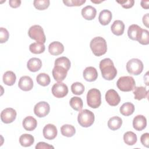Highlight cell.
Wrapping results in <instances>:
<instances>
[{
	"mask_svg": "<svg viewBox=\"0 0 149 149\" xmlns=\"http://www.w3.org/2000/svg\"><path fill=\"white\" fill-rule=\"evenodd\" d=\"M52 93L56 98H63L68 93V86L63 83L58 82L52 87Z\"/></svg>",
	"mask_w": 149,
	"mask_h": 149,
	"instance_id": "ba28073f",
	"label": "cell"
},
{
	"mask_svg": "<svg viewBox=\"0 0 149 149\" xmlns=\"http://www.w3.org/2000/svg\"><path fill=\"white\" fill-rule=\"evenodd\" d=\"M135 85L136 82L133 77L129 76L120 77L116 82L118 88L120 91L124 92H128L133 90Z\"/></svg>",
	"mask_w": 149,
	"mask_h": 149,
	"instance_id": "5b68a950",
	"label": "cell"
},
{
	"mask_svg": "<svg viewBox=\"0 0 149 149\" xmlns=\"http://www.w3.org/2000/svg\"><path fill=\"white\" fill-rule=\"evenodd\" d=\"M118 3H119L121 6L125 9H129L134 5V0H126V1H116Z\"/></svg>",
	"mask_w": 149,
	"mask_h": 149,
	"instance_id": "ab89813d",
	"label": "cell"
},
{
	"mask_svg": "<svg viewBox=\"0 0 149 149\" xmlns=\"http://www.w3.org/2000/svg\"><path fill=\"white\" fill-rule=\"evenodd\" d=\"M93 53L97 56L104 55L107 51V45L105 40L101 37H95L91 40L90 44Z\"/></svg>",
	"mask_w": 149,
	"mask_h": 149,
	"instance_id": "7a4b0ae2",
	"label": "cell"
},
{
	"mask_svg": "<svg viewBox=\"0 0 149 149\" xmlns=\"http://www.w3.org/2000/svg\"><path fill=\"white\" fill-rule=\"evenodd\" d=\"M100 69L102 77L107 80H113L117 74V70L110 58H105L100 63Z\"/></svg>",
	"mask_w": 149,
	"mask_h": 149,
	"instance_id": "6da1fadb",
	"label": "cell"
},
{
	"mask_svg": "<svg viewBox=\"0 0 149 149\" xmlns=\"http://www.w3.org/2000/svg\"><path fill=\"white\" fill-rule=\"evenodd\" d=\"M63 3L68 6H79L86 2V0H63Z\"/></svg>",
	"mask_w": 149,
	"mask_h": 149,
	"instance_id": "74e56055",
	"label": "cell"
},
{
	"mask_svg": "<svg viewBox=\"0 0 149 149\" xmlns=\"http://www.w3.org/2000/svg\"><path fill=\"white\" fill-rule=\"evenodd\" d=\"M143 63L141 60L137 58L130 59L126 63V69L129 73L133 75L140 74L143 70Z\"/></svg>",
	"mask_w": 149,
	"mask_h": 149,
	"instance_id": "52a82bcc",
	"label": "cell"
},
{
	"mask_svg": "<svg viewBox=\"0 0 149 149\" xmlns=\"http://www.w3.org/2000/svg\"><path fill=\"white\" fill-rule=\"evenodd\" d=\"M9 34L8 31L3 27L0 29V42L4 43L6 42L9 38Z\"/></svg>",
	"mask_w": 149,
	"mask_h": 149,
	"instance_id": "f35d334b",
	"label": "cell"
},
{
	"mask_svg": "<svg viewBox=\"0 0 149 149\" xmlns=\"http://www.w3.org/2000/svg\"><path fill=\"white\" fill-rule=\"evenodd\" d=\"M140 141L144 146L148 148L149 144V134L148 133L143 134L140 137Z\"/></svg>",
	"mask_w": 149,
	"mask_h": 149,
	"instance_id": "60d3db41",
	"label": "cell"
},
{
	"mask_svg": "<svg viewBox=\"0 0 149 149\" xmlns=\"http://www.w3.org/2000/svg\"><path fill=\"white\" fill-rule=\"evenodd\" d=\"M134 105L132 103L127 102L124 103L120 107L119 110L122 115L127 116L132 115L134 111Z\"/></svg>",
	"mask_w": 149,
	"mask_h": 149,
	"instance_id": "484cf974",
	"label": "cell"
},
{
	"mask_svg": "<svg viewBox=\"0 0 149 149\" xmlns=\"http://www.w3.org/2000/svg\"><path fill=\"white\" fill-rule=\"evenodd\" d=\"M111 30L113 34L118 36H121L124 32L125 24L122 20H115L111 26Z\"/></svg>",
	"mask_w": 149,
	"mask_h": 149,
	"instance_id": "7402d4cb",
	"label": "cell"
},
{
	"mask_svg": "<svg viewBox=\"0 0 149 149\" xmlns=\"http://www.w3.org/2000/svg\"><path fill=\"white\" fill-rule=\"evenodd\" d=\"M123 140L126 144L128 146H133L137 142V137L134 132L129 131L124 134Z\"/></svg>",
	"mask_w": 149,
	"mask_h": 149,
	"instance_id": "f1b7e54d",
	"label": "cell"
},
{
	"mask_svg": "<svg viewBox=\"0 0 149 149\" xmlns=\"http://www.w3.org/2000/svg\"><path fill=\"white\" fill-rule=\"evenodd\" d=\"M29 37L37 42L44 44L46 41V37L43 29L40 25H33L30 27L28 31Z\"/></svg>",
	"mask_w": 149,
	"mask_h": 149,
	"instance_id": "8992f818",
	"label": "cell"
},
{
	"mask_svg": "<svg viewBox=\"0 0 149 149\" xmlns=\"http://www.w3.org/2000/svg\"><path fill=\"white\" fill-rule=\"evenodd\" d=\"M42 66V62L40 59L37 58H30L27 63V67L30 72H36L39 70Z\"/></svg>",
	"mask_w": 149,
	"mask_h": 149,
	"instance_id": "ffe728a7",
	"label": "cell"
},
{
	"mask_svg": "<svg viewBox=\"0 0 149 149\" xmlns=\"http://www.w3.org/2000/svg\"><path fill=\"white\" fill-rule=\"evenodd\" d=\"M50 1L49 0H34L33 5L38 10H45L49 6Z\"/></svg>",
	"mask_w": 149,
	"mask_h": 149,
	"instance_id": "8d00e7d4",
	"label": "cell"
},
{
	"mask_svg": "<svg viewBox=\"0 0 149 149\" xmlns=\"http://www.w3.org/2000/svg\"><path fill=\"white\" fill-rule=\"evenodd\" d=\"M87 105L92 108H98L101 104V94L99 90L91 88L87 94Z\"/></svg>",
	"mask_w": 149,
	"mask_h": 149,
	"instance_id": "277c9868",
	"label": "cell"
},
{
	"mask_svg": "<svg viewBox=\"0 0 149 149\" xmlns=\"http://www.w3.org/2000/svg\"><path fill=\"white\" fill-rule=\"evenodd\" d=\"M9 4L10 7L13 8H16L20 6L21 4V1L20 0H9Z\"/></svg>",
	"mask_w": 149,
	"mask_h": 149,
	"instance_id": "7bdbcfd3",
	"label": "cell"
},
{
	"mask_svg": "<svg viewBox=\"0 0 149 149\" xmlns=\"http://www.w3.org/2000/svg\"><path fill=\"white\" fill-rule=\"evenodd\" d=\"M18 86L23 91H30L33 87V80L28 76H23L20 78L18 83Z\"/></svg>",
	"mask_w": 149,
	"mask_h": 149,
	"instance_id": "5bb4252c",
	"label": "cell"
},
{
	"mask_svg": "<svg viewBox=\"0 0 149 149\" xmlns=\"http://www.w3.org/2000/svg\"><path fill=\"white\" fill-rule=\"evenodd\" d=\"M143 22L146 27H148V13H146L144 15L143 17Z\"/></svg>",
	"mask_w": 149,
	"mask_h": 149,
	"instance_id": "ee69618b",
	"label": "cell"
},
{
	"mask_svg": "<svg viewBox=\"0 0 149 149\" xmlns=\"http://www.w3.org/2000/svg\"><path fill=\"white\" fill-rule=\"evenodd\" d=\"M105 100L109 105L115 107L119 104L120 97L115 90L110 89L105 94Z\"/></svg>",
	"mask_w": 149,
	"mask_h": 149,
	"instance_id": "8fae6325",
	"label": "cell"
},
{
	"mask_svg": "<svg viewBox=\"0 0 149 149\" xmlns=\"http://www.w3.org/2000/svg\"><path fill=\"white\" fill-rule=\"evenodd\" d=\"M16 111L12 108H7L1 113V119L5 123H10L13 122L16 118Z\"/></svg>",
	"mask_w": 149,
	"mask_h": 149,
	"instance_id": "30bf717a",
	"label": "cell"
},
{
	"mask_svg": "<svg viewBox=\"0 0 149 149\" xmlns=\"http://www.w3.org/2000/svg\"><path fill=\"white\" fill-rule=\"evenodd\" d=\"M24 129L27 131L34 130L37 126V120L31 116L26 117L22 122Z\"/></svg>",
	"mask_w": 149,
	"mask_h": 149,
	"instance_id": "d6986e66",
	"label": "cell"
},
{
	"mask_svg": "<svg viewBox=\"0 0 149 149\" xmlns=\"http://www.w3.org/2000/svg\"><path fill=\"white\" fill-rule=\"evenodd\" d=\"M141 30L142 29L137 24H133L130 25L129 27L127 30V34L129 37L132 40L137 41Z\"/></svg>",
	"mask_w": 149,
	"mask_h": 149,
	"instance_id": "603a6c76",
	"label": "cell"
},
{
	"mask_svg": "<svg viewBox=\"0 0 149 149\" xmlns=\"http://www.w3.org/2000/svg\"><path fill=\"white\" fill-rule=\"evenodd\" d=\"M122 125V119L117 116L111 118L108 122V126L112 130H116L119 129Z\"/></svg>",
	"mask_w": 149,
	"mask_h": 149,
	"instance_id": "d4e9b609",
	"label": "cell"
},
{
	"mask_svg": "<svg viewBox=\"0 0 149 149\" xmlns=\"http://www.w3.org/2000/svg\"><path fill=\"white\" fill-rule=\"evenodd\" d=\"M45 49V45L43 43L36 42L31 44L29 46V49L31 52L35 54H41L44 52Z\"/></svg>",
	"mask_w": 149,
	"mask_h": 149,
	"instance_id": "4dcf8cb0",
	"label": "cell"
},
{
	"mask_svg": "<svg viewBox=\"0 0 149 149\" xmlns=\"http://www.w3.org/2000/svg\"><path fill=\"white\" fill-rule=\"evenodd\" d=\"M61 132L63 136L70 137H72L75 134L76 129L73 126L69 124H65L61 127Z\"/></svg>",
	"mask_w": 149,
	"mask_h": 149,
	"instance_id": "f546056e",
	"label": "cell"
},
{
	"mask_svg": "<svg viewBox=\"0 0 149 149\" xmlns=\"http://www.w3.org/2000/svg\"><path fill=\"white\" fill-rule=\"evenodd\" d=\"M147 126V119L142 115L136 116L133 120V128L137 131H141L144 129Z\"/></svg>",
	"mask_w": 149,
	"mask_h": 149,
	"instance_id": "9a60e30c",
	"label": "cell"
},
{
	"mask_svg": "<svg viewBox=\"0 0 149 149\" xmlns=\"http://www.w3.org/2000/svg\"><path fill=\"white\" fill-rule=\"evenodd\" d=\"M92 2H93V3H101V2H102V1H93V0H91V1Z\"/></svg>",
	"mask_w": 149,
	"mask_h": 149,
	"instance_id": "bcb514c9",
	"label": "cell"
},
{
	"mask_svg": "<svg viewBox=\"0 0 149 149\" xmlns=\"http://www.w3.org/2000/svg\"><path fill=\"white\" fill-rule=\"evenodd\" d=\"M84 79L87 81H94L98 77V73L96 69L93 66L87 67L83 72Z\"/></svg>",
	"mask_w": 149,
	"mask_h": 149,
	"instance_id": "2e32d148",
	"label": "cell"
},
{
	"mask_svg": "<svg viewBox=\"0 0 149 149\" xmlns=\"http://www.w3.org/2000/svg\"><path fill=\"white\" fill-rule=\"evenodd\" d=\"M35 148L36 149H50L52 148L54 149V146L48 144V143H46L45 142H39L37 144Z\"/></svg>",
	"mask_w": 149,
	"mask_h": 149,
	"instance_id": "b9f144b4",
	"label": "cell"
},
{
	"mask_svg": "<svg viewBox=\"0 0 149 149\" xmlns=\"http://www.w3.org/2000/svg\"><path fill=\"white\" fill-rule=\"evenodd\" d=\"M71 90L74 94L78 95H81L84 91V86L80 82H75L72 84Z\"/></svg>",
	"mask_w": 149,
	"mask_h": 149,
	"instance_id": "d590c367",
	"label": "cell"
},
{
	"mask_svg": "<svg viewBox=\"0 0 149 149\" xmlns=\"http://www.w3.org/2000/svg\"><path fill=\"white\" fill-rule=\"evenodd\" d=\"M52 76L54 79L58 81L62 82L66 77L68 70L63 66L59 65H55L52 69Z\"/></svg>",
	"mask_w": 149,
	"mask_h": 149,
	"instance_id": "7c38bea8",
	"label": "cell"
},
{
	"mask_svg": "<svg viewBox=\"0 0 149 149\" xmlns=\"http://www.w3.org/2000/svg\"><path fill=\"white\" fill-rule=\"evenodd\" d=\"M54 65L63 66L68 71L70 68L71 63L70 60L67 57L62 56L56 59Z\"/></svg>",
	"mask_w": 149,
	"mask_h": 149,
	"instance_id": "836d02e7",
	"label": "cell"
},
{
	"mask_svg": "<svg viewBox=\"0 0 149 149\" xmlns=\"http://www.w3.org/2000/svg\"><path fill=\"white\" fill-rule=\"evenodd\" d=\"M70 107L75 111H80L83 106V102L81 98L78 97H73L69 101Z\"/></svg>",
	"mask_w": 149,
	"mask_h": 149,
	"instance_id": "1f68e13d",
	"label": "cell"
},
{
	"mask_svg": "<svg viewBox=\"0 0 149 149\" xmlns=\"http://www.w3.org/2000/svg\"><path fill=\"white\" fill-rule=\"evenodd\" d=\"M34 138L30 134H23L19 137V143L23 147H30L34 143Z\"/></svg>",
	"mask_w": 149,
	"mask_h": 149,
	"instance_id": "4316f807",
	"label": "cell"
},
{
	"mask_svg": "<svg viewBox=\"0 0 149 149\" xmlns=\"http://www.w3.org/2000/svg\"><path fill=\"white\" fill-rule=\"evenodd\" d=\"M137 41L142 45H148L149 44V33L147 30L142 29Z\"/></svg>",
	"mask_w": 149,
	"mask_h": 149,
	"instance_id": "e575fe53",
	"label": "cell"
},
{
	"mask_svg": "<svg viewBox=\"0 0 149 149\" xmlns=\"http://www.w3.org/2000/svg\"><path fill=\"white\" fill-rule=\"evenodd\" d=\"M50 111V107L48 102L45 101H40L36 104L34 108V112L35 115L39 117H45Z\"/></svg>",
	"mask_w": 149,
	"mask_h": 149,
	"instance_id": "9c48e42d",
	"label": "cell"
},
{
	"mask_svg": "<svg viewBox=\"0 0 149 149\" xmlns=\"http://www.w3.org/2000/svg\"><path fill=\"white\" fill-rule=\"evenodd\" d=\"M16 76L12 71H6L3 75V81L7 86H12L15 84Z\"/></svg>",
	"mask_w": 149,
	"mask_h": 149,
	"instance_id": "83f0119b",
	"label": "cell"
},
{
	"mask_svg": "<svg viewBox=\"0 0 149 149\" xmlns=\"http://www.w3.org/2000/svg\"><path fill=\"white\" fill-rule=\"evenodd\" d=\"M133 90V93L134 95V99L137 100H141L143 98L148 97V91L146 90V87L143 86H135Z\"/></svg>",
	"mask_w": 149,
	"mask_h": 149,
	"instance_id": "cb8c5ba5",
	"label": "cell"
},
{
	"mask_svg": "<svg viewBox=\"0 0 149 149\" xmlns=\"http://www.w3.org/2000/svg\"><path fill=\"white\" fill-rule=\"evenodd\" d=\"M42 133L44 137L47 140H53L57 136L58 130L56 126L53 124H47L43 128Z\"/></svg>",
	"mask_w": 149,
	"mask_h": 149,
	"instance_id": "4fadbf2b",
	"label": "cell"
},
{
	"mask_svg": "<svg viewBox=\"0 0 149 149\" xmlns=\"http://www.w3.org/2000/svg\"><path fill=\"white\" fill-rule=\"evenodd\" d=\"M36 80L38 84L42 86H48L51 81L49 76L45 73H41L36 77Z\"/></svg>",
	"mask_w": 149,
	"mask_h": 149,
	"instance_id": "d6a6232c",
	"label": "cell"
},
{
	"mask_svg": "<svg viewBox=\"0 0 149 149\" xmlns=\"http://www.w3.org/2000/svg\"><path fill=\"white\" fill-rule=\"evenodd\" d=\"M48 51L52 55H58L63 53L64 47L59 41H53L48 46Z\"/></svg>",
	"mask_w": 149,
	"mask_h": 149,
	"instance_id": "e0dca14e",
	"label": "cell"
},
{
	"mask_svg": "<svg viewBox=\"0 0 149 149\" xmlns=\"http://www.w3.org/2000/svg\"><path fill=\"white\" fill-rule=\"evenodd\" d=\"M148 4H149V1H141V6L142 8L144 9H148Z\"/></svg>",
	"mask_w": 149,
	"mask_h": 149,
	"instance_id": "f6af8a7d",
	"label": "cell"
},
{
	"mask_svg": "<svg viewBox=\"0 0 149 149\" xmlns=\"http://www.w3.org/2000/svg\"><path fill=\"white\" fill-rule=\"evenodd\" d=\"M94 114L88 109L80 111L78 114L77 121L79 125L84 127L91 126L94 122Z\"/></svg>",
	"mask_w": 149,
	"mask_h": 149,
	"instance_id": "3957f363",
	"label": "cell"
},
{
	"mask_svg": "<svg viewBox=\"0 0 149 149\" xmlns=\"http://www.w3.org/2000/svg\"><path fill=\"white\" fill-rule=\"evenodd\" d=\"M112 15L110 10L104 9L101 11L98 16V20L101 24L106 26L112 20Z\"/></svg>",
	"mask_w": 149,
	"mask_h": 149,
	"instance_id": "44dd1931",
	"label": "cell"
},
{
	"mask_svg": "<svg viewBox=\"0 0 149 149\" xmlns=\"http://www.w3.org/2000/svg\"><path fill=\"white\" fill-rule=\"evenodd\" d=\"M97 14V10L95 8L91 5H87L81 9V15L87 20H91L94 19Z\"/></svg>",
	"mask_w": 149,
	"mask_h": 149,
	"instance_id": "ac0fdd59",
	"label": "cell"
}]
</instances>
